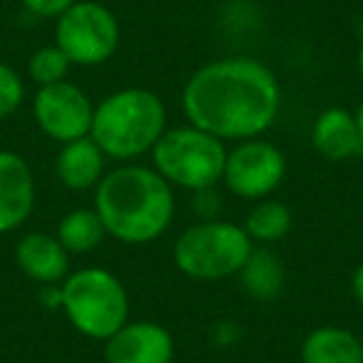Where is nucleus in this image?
<instances>
[{
    "mask_svg": "<svg viewBox=\"0 0 363 363\" xmlns=\"http://www.w3.org/2000/svg\"><path fill=\"white\" fill-rule=\"evenodd\" d=\"M92 115L95 102L80 85L70 80L38 87L33 97V120L38 130L60 145L90 137Z\"/></svg>",
    "mask_w": 363,
    "mask_h": 363,
    "instance_id": "obj_9",
    "label": "nucleus"
},
{
    "mask_svg": "<svg viewBox=\"0 0 363 363\" xmlns=\"http://www.w3.org/2000/svg\"><path fill=\"white\" fill-rule=\"evenodd\" d=\"M294 224V214L291 209L284 202H277V199H259L254 202V207L249 209L247 219H244V232L249 234L254 244H262V247H269V244H277L291 232Z\"/></svg>",
    "mask_w": 363,
    "mask_h": 363,
    "instance_id": "obj_18",
    "label": "nucleus"
},
{
    "mask_svg": "<svg viewBox=\"0 0 363 363\" xmlns=\"http://www.w3.org/2000/svg\"><path fill=\"white\" fill-rule=\"evenodd\" d=\"M257 244L242 224L227 219H197L177 237L172 262L194 281H222L237 277Z\"/></svg>",
    "mask_w": 363,
    "mask_h": 363,
    "instance_id": "obj_5",
    "label": "nucleus"
},
{
    "mask_svg": "<svg viewBox=\"0 0 363 363\" xmlns=\"http://www.w3.org/2000/svg\"><path fill=\"white\" fill-rule=\"evenodd\" d=\"M237 277L254 301H274L284 291V267L269 247H254Z\"/></svg>",
    "mask_w": 363,
    "mask_h": 363,
    "instance_id": "obj_16",
    "label": "nucleus"
},
{
    "mask_svg": "<svg viewBox=\"0 0 363 363\" xmlns=\"http://www.w3.org/2000/svg\"><path fill=\"white\" fill-rule=\"evenodd\" d=\"M35 209V177L23 155L0 150V234H11Z\"/></svg>",
    "mask_w": 363,
    "mask_h": 363,
    "instance_id": "obj_11",
    "label": "nucleus"
},
{
    "mask_svg": "<svg viewBox=\"0 0 363 363\" xmlns=\"http://www.w3.org/2000/svg\"><path fill=\"white\" fill-rule=\"evenodd\" d=\"M286 177V157L274 142L262 137L234 142L227 150V164H224V187L239 199L259 202L267 199L281 187Z\"/></svg>",
    "mask_w": 363,
    "mask_h": 363,
    "instance_id": "obj_8",
    "label": "nucleus"
},
{
    "mask_svg": "<svg viewBox=\"0 0 363 363\" xmlns=\"http://www.w3.org/2000/svg\"><path fill=\"white\" fill-rule=\"evenodd\" d=\"M55 45L72 65L97 67L117 52L122 40L120 21L97 0H77L60 18H55Z\"/></svg>",
    "mask_w": 363,
    "mask_h": 363,
    "instance_id": "obj_7",
    "label": "nucleus"
},
{
    "mask_svg": "<svg viewBox=\"0 0 363 363\" xmlns=\"http://www.w3.org/2000/svg\"><path fill=\"white\" fill-rule=\"evenodd\" d=\"M351 294H353V298L363 306V264H358L356 272H353V277H351Z\"/></svg>",
    "mask_w": 363,
    "mask_h": 363,
    "instance_id": "obj_22",
    "label": "nucleus"
},
{
    "mask_svg": "<svg viewBox=\"0 0 363 363\" xmlns=\"http://www.w3.org/2000/svg\"><path fill=\"white\" fill-rule=\"evenodd\" d=\"M311 145L321 157L331 162L353 160L358 152H363L361 132H358L353 112L343 107H328L313 120Z\"/></svg>",
    "mask_w": 363,
    "mask_h": 363,
    "instance_id": "obj_14",
    "label": "nucleus"
},
{
    "mask_svg": "<svg viewBox=\"0 0 363 363\" xmlns=\"http://www.w3.org/2000/svg\"><path fill=\"white\" fill-rule=\"evenodd\" d=\"M227 142L194 125L167 127L152 155V167L169 182L172 187L202 192L214 189L224 177Z\"/></svg>",
    "mask_w": 363,
    "mask_h": 363,
    "instance_id": "obj_6",
    "label": "nucleus"
},
{
    "mask_svg": "<svg viewBox=\"0 0 363 363\" xmlns=\"http://www.w3.org/2000/svg\"><path fill=\"white\" fill-rule=\"evenodd\" d=\"M23 100H26V82L21 72L8 62H0V120L21 110Z\"/></svg>",
    "mask_w": 363,
    "mask_h": 363,
    "instance_id": "obj_20",
    "label": "nucleus"
},
{
    "mask_svg": "<svg viewBox=\"0 0 363 363\" xmlns=\"http://www.w3.org/2000/svg\"><path fill=\"white\" fill-rule=\"evenodd\" d=\"M105 343L107 363H172L174 336L157 321H127Z\"/></svg>",
    "mask_w": 363,
    "mask_h": 363,
    "instance_id": "obj_10",
    "label": "nucleus"
},
{
    "mask_svg": "<svg viewBox=\"0 0 363 363\" xmlns=\"http://www.w3.org/2000/svg\"><path fill=\"white\" fill-rule=\"evenodd\" d=\"M55 237L67 249V254H90L107 239V229L95 207H77L62 214Z\"/></svg>",
    "mask_w": 363,
    "mask_h": 363,
    "instance_id": "obj_17",
    "label": "nucleus"
},
{
    "mask_svg": "<svg viewBox=\"0 0 363 363\" xmlns=\"http://www.w3.org/2000/svg\"><path fill=\"white\" fill-rule=\"evenodd\" d=\"M353 117H356V125H358V132H361V142H363V102L358 105V110L353 112Z\"/></svg>",
    "mask_w": 363,
    "mask_h": 363,
    "instance_id": "obj_23",
    "label": "nucleus"
},
{
    "mask_svg": "<svg viewBox=\"0 0 363 363\" xmlns=\"http://www.w3.org/2000/svg\"><path fill=\"white\" fill-rule=\"evenodd\" d=\"M55 172L62 187L72 192H87L95 189L107 174V155L92 137L65 142L55 157Z\"/></svg>",
    "mask_w": 363,
    "mask_h": 363,
    "instance_id": "obj_13",
    "label": "nucleus"
},
{
    "mask_svg": "<svg viewBox=\"0 0 363 363\" xmlns=\"http://www.w3.org/2000/svg\"><path fill=\"white\" fill-rule=\"evenodd\" d=\"M356 62H358V72H361V77H363V40H361V45H358V55H356Z\"/></svg>",
    "mask_w": 363,
    "mask_h": 363,
    "instance_id": "obj_24",
    "label": "nucleus"
},
{
    "mask_svg": "<svg viewBox=\"0 0 363 363\" xmlns=\"http://www.w3.org/2000/svg\"><path fill=\"white\" fill-rule=\"evenodd\" d=\"M23 8L26 11H30L33 16L38 18H60L62 13L67 11L70 6H75L77 0H21Z\"/></svg>",
    "mask_w": 363,
    "mask_h": 363,
    "instance_id": "obj_21",
    "label": "nucleus"
},
{
    "mask_svg": "<svg viewBox=\"0 0 363 363\" xmlns=\"http://www.w3.org/2000/svg\"><path fill=\"white\" fill-rule=\"evenodd\" d=\"M182 107L187 122L222 142L262 137L281 110V85L257 57H219L192 72Z\"/></svg>",
    "mask_w": 363,
    "mask_h": 363,
    "instance_id": "obj_1",
    "label": "nucleus"
},
{
    "mask_svg": "<svg viewBox=\"0 0 363 363\" xmlns=\"http://www.w3.org/2000/svg\"><path fill=\"white\" fill-rule=\"evenodd\" d=\"M301 363H363L361 336L343 326H318L298 348Z\"/></svg>",
    "mask_w": 363,
    "mask_h": 363,
    "instance_id": "obj_15",
    "label": "nucleus"
},
{
    "mask_svg": "<svg viewBox=\"0 0 363 363\" xmlns=\"http://www.w3.org/2000/svg\"><path fill=\"white\" fill-rule=\"evenodd\" d=\"M92 207L107 237L130 247L152 244L174 219V187L155 167L122 164L102 177Z\"/></svg>",
    "mask_w": 363,
    "mask_h": 363,
    "instance_id": "obj_2",
    "label": "nucleus"
},
{
    "mask_svg": "<svg viewBox=\"0 0 363 363\" xmlns=\"http://www.w3.org/2000/svg\"><path fill=\"white\" fill-rule=\"evenodd\" d=\"M167 132V107L147 87H122L95 105L90 137L107 160L132 162L150 155Z\"/></svg>",
    "mask_w": 363,
    "mask_h": 363,
    "instance_id": "obj_3",
    "label": "nucleus"
},
{
    "mask_svg": "<svg viewBox=\"0 0 363 363\" xmlns=\"http://www.w3.org/2000/svg\"><path fill=\"white\" fill-rule=\"evenodd\" d=\"M361 346H363V333H361Z\"/></svg>",
    "mask_w": 363,
    "mask_h": 363,
    "instance_id": "obj_25",
    "label": "nucleus"
},
{
    "mask_svg": "<svg viewBox=\"0 0 363 363\" xmlns=\"http://www.w3.org/2000/svg\"><path fill=\"white\" fill-rule=\"evenodd\" d=\"M70 67L72 62L67 60V55L52 43V45L38 48L30 55V60H28V77L38 87H48V85H55V82L67 80Z\"/></svg>",
    "mask_w": 363,
    "mask_h": 363,
    "instance_id": "obj_19",
    "label": "nucleus"
},
{
    "mask_svg": "<svg viewBox=\"0 0 363 363\" xmlns=\"http://www.w3.org/2000/svg\"><path fill=\"white\" fill-rule=\"evenodd\" d=\"M13 257H16L18 269L40 286L62 284L70 274V254L55 234H23Z\"/></svg>",
    "mask_w": 363,
    "mask_h": 363,
    "instance_id": "obj_12",
    "label": "nucleus"
},
{
    "mask_svg": "<svg viewBox=\"0 0 363 363\" xmlns=\"http://www.w3.org/2000/svg\"><path fill=\"white\" fill-rule=\"evenodd\" d=\"M60 308L70 326L92 341H107L130 321L125 284L102 267H85L67 274L60 284Z\"/></svg>",
    "mask_w": 363,
    "mask_h": 363,
    "instance_id": "obj_4",
    "label": "nucleus"
}]
</instances>
